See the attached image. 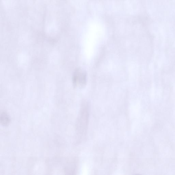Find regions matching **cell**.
<instances>
[{"label":"cell","instance_id":"7a4b0ae2","mask_svg":"<svg viewBox=\"0 0 175 175\" xmlns=\"http://www.w3.org/2000/svg\"><path fill=\"white\" fill-rule=\"evenodd\" d=\"M9 119L6 113H3L1 114V123L3 125H8L9 122Z\"/></svg>","mask_w":175,"mask_h":175},{"label":"cell","instance_id":"6da1fadb","mask_svg":"<svg viewBox=\"0 0 175 175\" xmlns=\"http://www.w3.org/2000/svg\"><path fill=\"white\" fill-rule=\"evenodd\" d=\"M73 83L75 86L83 88L86 85L87 75L85 71L81 69L75 71L73 77Z\"/></svg>","mask_w":175,"mask_h":175}]
</instances>
